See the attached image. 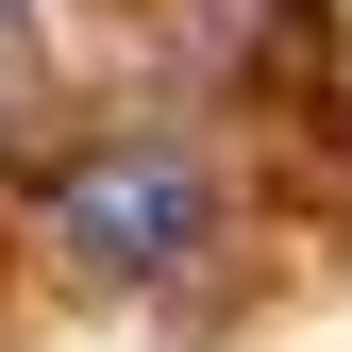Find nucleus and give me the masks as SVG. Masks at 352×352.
<instances>
[{"label":"nucleus","mask_w":352,"mask_h":352,"mask_svg":"<svg viewBox=\"0 0 352 352\" xmlns=\"http://www.w3.org/2000/svg\"><path fill=\"white\" fill-rule=\"evenodd\" d=\"M51 235L84 252V269L168 285V269H201V252H218V185H201V168H168V151H101V168H67V185H51Z\"/></svg>","instance_id":"obj_1"}]
</instances>
